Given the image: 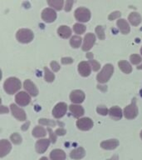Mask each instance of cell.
<instances>
[{
  "label": "cell",
  "instance_id": "cell-16",
  "mask_svg": "<svg viewBox=\"0 0 142 160\" xmlns=\"http://www.w3.org/2000/svg\"><path fill=\"white\" fill-rule=\"evenodd\" d=\"M50 144V139H40L36 142L35 148L38 153H43L47 151Z\"/></svg>",
  "mask_w": 142,
  "mask_h": 160
},
{
  "label": "cell",
  "instance_id": "cell-13",
  "mask_svg": "<svg viewBox=\"0 0 142 160\" xmlns=\"http://www.w3.org/2000/svg\"><path fill=\"white\" fill-rule=\"evenodd\" d=\"M78 72L82 77H88L92 72V66L88 62H81L78 64Z\"/></svg>",
  "mask_w": 142,
  "mask_h": 160
},
{
  "label": "cell",
  "instance_id": "cell-27",
  "mask_svg": "<svg viewBox=\"0 0 142 160\" xmlns=\"http://www.w3.org/2000/svg\"><path fill=\"white\" fill-rule=\"evenodd\" d=\"M47 2H48L50 7L53 8L56 10L62 9V7H63V3H64L62 0H49Z\"/></svg>",
  "mask_w": 142,
  "mask_h": 160
},
{
  "label": "cell",
  "instance_id": "cell-34",
  "mask_svg": "<svg viewBox=\"0 0 142 160\" xmlns=\"http://www.w3.org/2000/svg\"><path fill=\"white\" fill-rule=\"evenodd\" d=\"M130 60L132 64H138L141 62V57L138 54H132L130 57Z\"/></svg>",
  "mask_w": 142,
  "mask_h": 160
},
{
  "label": "cell",
  "instance_id": "cell-39",
  "mask_svg": "<svg viewBox=\"0 0 142 160\" xmlns=\"http://www.w3.org/2000/svg\"><path fill=\"white\" fill-rule=\"evenodd\" d=\"M121 12H119V11H115V12H111V13L109 15L108 18H109V20H114L116 19V18H119L121 17Z\"/></svg>",
  "mask_w": 142,
  "mask_h": 160
},
{
  "label": "cell",
  "instance_id": "cell-38",
  "mask_svg": "<svg viewBox=\"0 0 142 160\" xmlns=\"http://www.w3.org/2000/svg\"><path fill=\"white\" fill-rule=\"evenodd\" d=\"M47 131L49 132L50 141H51L52 143H55V142H56V140H57V134L52 132V130L50 128H47Z\"/></svg>",
  "mask_w": 142,
  "mask_h": 160
},
{
  "label": "cell",
  "instance_id": "cell-35",
  "mask_svg": "<svg viewBox=\"0 0 142 160\" xmlns=\"http://www.w3.org/2000/svg\"><path fill=\"white\" fill-rule=\"evenodd\" d=\"M97 111L99 114L103 115V116L109 114V110L107 109V108L105 107V106H98L97 108Z\"/></svg>",
  "mask_w": 142,
  "mask_h": 160
},
{
  "label": "cell",
  "instance_id": "cell-8",
  "mask_svg": "<svg viewBox=\"0 0 142 160\" xmlns=\"http://www.w3.org/2000/svg\"><path fill=\"white\" fill-rule=\"evenodd\" d=\"M77 126L80 130L88 131L93 127V122L89 118H82L77 120Z\"/></svg>",
  "mask_w": 142,
  "mask_h": 160
},
{
  "label": "cell",
  "instance_id": "cell-20",
  "mask_svg": "<svg viewBox=\"0 0 142 160\" xmlns=\"http://www.w3.org/2000/svg\"><path fill=\"white\" fill-rule=\"evenodd\" d=\"M69 109L75 118L82 117V115L84 114V108L80 105H70Z\"/></svg>",
  "mask_w": 142,
  "mask_h": 160
},
{
  "label": "cell",
  "instance_id": "cell-19",
  "mask_svg": "<svg viewBox=\"0 0 142 160\" xmlns=\"http://www.w3.org/2000/svg\"><path fill=\"white\" fill-rule=\"evenodd\" d=\"M50 158L52 160H65L66 153L62 149H54L50 153Z\"/></svg>",
  "mask_w": 142,
  "mask_h": 160
},
{
  "label": "cell",
  "instance_id": "cell-48",
  "mask_svg": "<svg viewBox=\"0 0 142 160\" xmlns=\"http://www.w3.org/2000/svg\"><path fill=\"white\" fill-rule=\"evenodd\" d=\"M140 138H141V139H142V131L140 132Z\"/></svg>",
  "mask_w": 142,
  "mask_h": 160
},
{
  "label": "cell",
  "instance_id": "cell-4",
  "mask_svg": "<svg viewBox=\"0 0 142 160\" xmlns=\"http://www.w3.org/2000/svg\"><path fill=\"white\" fill-rule=\"evenodd\" d=\"M124 116L127 119H133L138 115V108L136 105V99H132L131 103L124 108Z\"/></svg>",
  "mask_w": 142,
  "mask_h": 160
},
{
  "label": "cell",
  "instance_id": "cell-12",
  "mask_svg": "<svg viewBox=\"0 0 142 160\" xmlns=\"http://www.w3.org/2000/svg\"><path fill=\"white\" fill-rule=\"evenodd\" d=\"M23 88H24V89L31 96H32V97H36L38 94V89H37V88L36 87V85L31 80H25L24 83H23Z\"/></svg>",
  "mask_w": 142,
  "mask_h": 160
},
{
  "label": "cell",
  "instance_id": "cell-25",
  "mask_svg": "<svg viewBox=\"0 0 142 160\" xmlns=\"http://www.w3.org/2000/svg\"><path fill=\"white\" fill-rule=\"evenodd\" d=\"M118 66L121 68L122 72H125V73H126V74H129L132 71V68L130 66L129 62H127V61H125V60H122V61H120L118 62Z\"/></svg>",
  "mask_w": 142,
  "mask_h": 160
},
{
  "label": "cell",
  "instance_id": "cell-32",
  "mask_svg": "<svg viewBox=\"0 0 142 160\" xmlns=\"http://www.w3.org/2000/svg\"><path fill=\"white\" fill-rule=\"evenodd\" d=\"M10 139H11V141H12L14 144H20V143L22 142V137H21L17 132L12 133V134L10 136Z\"/></svg>",
  "mask_w": 142,
  "mask_h": 160
},
{
  "label": "cell",
  "instance_id": "cell-17",
  "mask_svg": "<svg viewBox=\"0 0 142 160\" xmlns=\"http://www.w3.org/2000/svg\"><path fill=\"white\" fill-rule=\"evenodd\" d=\"M119 145V141L117 139H109L106 140V141H103L101 143V147L103 148V149L107 150H112L116 148Z\"/></svg>",
  "mask_w": 142,
  "mask_h": 160
},
{
  "label": "cell",
  "instance_id": "cell-41",
  "mask_svg": "<svg viewBox=\"0 0 142 160\" xmlns=\"http://www.w3.org/2000/svg\"><path fill=\"white\" fill-rule=\"evenodd\" d=\"M73 62V59L72 58L67 57V58H62V64H71Z\"/></svg>",
  "mask_w": 142,
  "mask_h": 160
},
{
  "label": "cell",
  "instance_id": "cell-37",
  "mask_svg": "<svg viewBox=\"0 0 142 160\" xmlns=\"http://www.w3.org/2000/svg\"><path fill=\"white\" fill-rule=\"evenodd\" d=\"M73 3H74V1H72V0H67L66 2H65V11L66 12L71 11Z\"/></svg>",
  "mask_w": 142,
  "mask_h": 160
},
{
  "label": "cell",
  "instance_id": "cell-28",
  "mask_svg": "<svg viewBox=\"0 0 142 160\" xmlns=\"http://www.w3.org/2000/svg\"><path fill=\"white\" fill-rule=\"evenodd\" d=\"M82 40V38L79 37V36H73L71 38V40H70V44H71L72 48H79L81 46Z\"/></svg>",
  "mask_w": 142,
  "mask_h": 160
},
{
  "label": "cell",
  "instance_id": "cell-49",
  "mask_svg": "<svg viewBox=\"0 0 142 160\" xmlns=\"http://www.w3.org/2000/svg\"><path fill=\"white\" fill-rule=\"evenodd\" d=\"M140 53H141V55H142V48H141V49H140Z\"/></svg>",
  "mask_w": 142,
  "mask_h": 160
},
{
  "label": "cell",
  "instance_id": "cell-36",
  "mask_svg": "<svg viewBox=\"0 0 142 160\" xmlns=\"http://www.w3.org/2000/svg\"><path fill=\"white\" fill-rule=\"evenodd\" d=\"M89 63L92 66V68L93 69V71H98L100 69V63L96 60H90Z\"/></svg>",
  "mask_w": 142,
  "mask_h": 160
},
{
  "label": "cell",
  "instance_id": "cell-1",
  "mask_svg": "<svg viewBox=\"0 0 142 160\" xmlns=\"http://www.w3.org/2000/svg\"><path fill=\"white\" fill-rule=\"evenodd\" d=\"M3 88L8 94H13L21 88V82L17 78H8L4 82Z\"/></svg>",
  "mask_w": 142,
  "mask_h": 160
},
{
  "label": "cell",
  "instance_id": "cell-24",
  "mask_svg": "<svg viewBox=\"0 0 142 160\" xmlns=\"http://www.w3.org/2000/svg\"><path fill=\"white\" fill-rule=\"evenodd\" d=\"M128 20L133 26H138L141 22V16L138 12H131L128 17Z\"/></svg>",
  "mask_w": 142,
  "mask_h": 160
},
{
  "label": "cell",
  "instance_id": "cell-7",
  "mask_svg": "<svg viewBox=\"0 0 142 160\" xmlns=\"http://www.w3.org/2000/svg\"><path fill=\"white\" fill-rule=\"evenodd\" d=\"M42 18L46 22H54L57 18V12L55 10L51 8H45L42 12Z\"/></svg>",
  "mask_w": 142,
  "mask_h": 160
},
{
  "label": "cell",
  "instance_id": "cell-2",
  "mask_svg": "<svg viewBox=\"0 0 142 160\" xmlns=\"http://www.w3.org/2000/svg\"><path fill=\"white\" fill-rule=\"evenodd\" d=\"M113 72H114V67H113V65L110 64V63L106 64L103 67L102 71L97 74V81L101 82V83L107 82L110 80V78H111Z\"/></svg>",
  "mask_w": 142,
  "mask_h": 160
},
{
  "label": "cell",
  "instance_id": "cell-40",
  "mask_svg": "<svg viewBox=\"0 0 142 160\" xmlns=\"http://www.w3.org/2000/svg\"><path fill=\"white\" fill-rule=\"evenodd\" d=\"M51 68L53 70V72H57L60 69V65L56 61H52V62H51Z\"/></svg>",
  "mask_w": 142,
  "mask_h": 160
},
{
  "label": "cell",
  "instance_id": "cell-11",
  "mask_svg": "<svg viewBox=\"0 0 142 160\" xmlns=\"http://www.w3.org/2000/svg\"><path fill=\"white\" fill-rule=\"evenodd\" d=\"M15 101L20 106H27L31 102V98L27 92H19L15 97Z\"/></svg>",
  "mask_w": 142,
  "mask_h": 160
},
{
  "label": "cell",
  "instance_id": "cell-30",
  "mask_svg": "<svg viewBox=\"0 0 142 160\" xmlns=\"http://www.w3.org/2000/svg\"><path fill=\"white\" fill-rule=\"evenodd\" d=\"M73 30L77 34H82L86 31V26L82 24V23H76L73 26Z\"/></svg>",
  "mask_w": 142,
  "mask_h": 160
},
{
  "label": "cell",
  "instance_id": "cell-23",
  "mask_svg": "<svg viewBox=\"0 0 142 160\" xmlns=\"http://www.w3.org/2000/svg\"><path fill=\"white\" fill-rule=\"evenodd\" d=\"M109 114L115 120H120L122 118L123 112H122V110L119 107L114 106V107L111 108L109 109Z\"/></svg>",
  "mask_w": 142,
  "mask_h": 160
},
{
  "label": "cell",
  "instance_id": "cell-9",
  "mask_svg": "<svg viewBox=\"0 0 142 160\" xmlns=\"http://www.w3.org/2000/svg\"><path fill=\"white\" fill-rule=\"evenodd\" d=\"M10 109L12 112V114L13 117H15L17 120L19 121H25L27 117H26V113H25L24 110L22 109L18 108L16 104H12L10 105Z\"/></svg>",
  "mask_w": 142,
  "mask_h": 160
},
{
  "label": "cell",
  "instance_id": "cell-21",
  "mask_svg": "<svg viewBox=\"0 0 142 160\" xmlns=\"http://www.w3.org/2000/svg\"><path fill=\"white\" fill-rule=\"evenodd\" d=\"M85 155H86V151H85L84 148L79 147L76 149L72 150L70 153V157L72 159H81V158L85 157Z\"/></svg>",
  "mask_w": 142,
  "mask_h": 160
},
{
  "label": "cell",
  "instance_id": "cell-31",
  "mask_svg": "<svg viewBox=\"0 0 142 160\" xmlns=\"http://www.w3.org/2000/svg\"><path fill=\"white\" fill-rule=\"evenodd\" d=\"M38 122L42 125H47L49 127H54L55 125L57 124V122L51 119H46V118H41L38 120Z\"/></svg>",
  "mask_w": 142,
  "mask_h": 160
},
{
  "label": "cell",
  "instance_id": "cell-42",
  "mask_svg": "<svg viewBox=\"0 0 142 160\" xmlns=\"http://www.w3.org/2000/svg\"><path fill=\"white\" fill-rule=\"evenodd\" d=\"M66 130L64 129V128H57V130H56V132H55V133L57 135H60V136H63V135L66 134Z\"/></svg>",
  "mask_w": 142,
  "mask_h": 160
},
{
  "label": "cell",
  "instance_id": "cell-26",
  "mask_svg": "<svg viewBox=\"0 0 142 160\" xmlns=\"http://www.w3.org/2000/svg\"><path fill=\"white\" fill-rule=\"evenodd\" d=\"M32 135L35 138H42L46 136V130L42 127L37 126L32 130Z\"/></svg>",
  "mask_w": 142,
  "mask_h": 160
},
{
  "label": "cell",
  "instance_id": "cell-15",
  "mask_svg": "<svg viewBox=\"0 0 142 160\" xmlns=\"http://www.w3.org/2000/svg\"><path fill=\"white\" fill-rule=\"evenodd\" d=\"M12 149V145L9 141L6 139H2L0 141V157L3 158L4 156L9 153Z\"/></svg>",
  "mask_w": 142,
  "mask_h": 160
},
{
  "label": "cell",
  "instance_id": "cell-29",
  "mask_svg": "<svg viewBox=\"0 0 142 160\" xmlns=\"http://www.w3.org/2000/svg\"><path fill=\"white\" fill-rule=\"evenodd\" d=\"M44 78L45 80L48 82H53V80L55 78V75L52 72H51L49 68H47V67L44 68Z\"/></svg>",
  "mask_w": 142,
  "mask_h": 160
},
{
  "label": "cell",
  "instance_id": "cell-46",
  "mask_svg": "<svg viewBox=\"0 0 142 160\" xmlns=\"http://www.w3.org/2000/svg\"><path fill=\"white\" fill-rule=\"evenodd\" d=\"M40 160H48V159H47V158H46V157H42V158H40Z\"/></svg>",
  "mask_w": 142,
  "mask_h": 160
},
{
  "label": "cell",
  "instance_id": "cell-45",
  "mask_svg": "<svg viewBox=\"0 0 142 160\" xmlns=\"http://www.w3.org/2000/svg\"><path fill=\"white\" fill-rule=\"evenodd\" d=\"M87 58H88L90 60L93 59V54H92V53H91V52H89V53H87Z\"/></svg>",
  "mask_w": 142,
  "mask_h": 160
},
{
  "label": "cell",
  "instance_id": "cell-6",
  "mask_svg": "<svg viewBox=\"0 0 142 160\" xmlns=\"http://www.w3.org/2000/svg\"><path fill=\"white\" fill-rule=\"evenodd\" d=\"M67 111V105L65 102H59L57 103L52 109V115L54 116L56 118H62Z\"/></svg>",
  "mask_w": 142,
  "mask_h": 160
},
{
  "label": "cell",
  "instance_id": "cell-18",
  "mask_svg": "<svg viewBox=\"0 0 142 160\" xmlns=\"http://www.w3.org/2000/svg\"><path fill=\"white\" fill-rule=\"evenodd\" d=\"M116 24L118 26V28L120 29V31L123 34H128L130 31L129 23L126 22V20L123 19V18H119V20H117Z\"/></svg>",
  "mask_w": 142,
  "mask_h": 160
},
{
  "label": "cell",
  "instance_id": "cell-43",
  "mask_svg": "<svg viewBox=\"0 0 142 160\" xmlns=\"http://www.w3.org/2000/svg\"><path fill=\"white\" fill-rule=\"evenodd\" d=\"M0 112H1V113H7V112H8V109H7V108H5L3 105H2V106H1Z\"/></svg>",
  "mask_w": 142,
  "mask_h": 160
},
{
  "label": "cell",
  "instance_id": "cell-3",
  "mask_svg": "<svg viewBox=\"0 0 142 160\" xmlns=\"http://www.w3.org/2000/svg\"><path fill=\"white\" fill-rule=\"evenodd\" d=\"M33 37H34V35H33L32 30L27 29V28L19 29L16 34L17 41L22 43H28L33 39Z\"/></svg>",
  "mask_w": 142,
  "mask_h": 160
},
{
  "label": "cell",
  "instance_id": "cell-44",
  "mask_svg": "<svg viewBox=\"0 0 142 160\" xmlns=\"http://www.w3.org/2000/svg\"><path fill=\"white\" fill-rule=\"evenodd\" d=\"M29 124H30V122H27V123H26V124L22 125V129L23 130V131H24V130H26V129H27V128H28V126H29Z\"/></svg>",
  "mask_w": 142,
  "mask_h": 160
},
{
  "label": "cell",
  "instance_id": "cell-47",
  "mask_svg": "<svg viewBox=\"0 0 142 160\" xmlns=\"http://www.w3.org/2000/svg\"><path fill=\"white\" fill-rule=\"evenodd\" d=\"M137 68H138V69H142V64L140 65L139 67H137Z\"/></svg>",
  "mask_w": 142,
  "mask_h": 160
},
{
  "label": "cell",
  "instance_id": "cell-10",
  "mask_svg": "<svg viewBox=\"0 0 142 160\" xmlns=\"http://www.w3.org/2000/svg\"><path fill=\"white\" fill-rule=\"evenodd\" d=\"M96 42V36L92 32L87 33L84 38V42L82 45V50L83 51H89Z\"/></svg>",
  "mask_w": 142,
  "mask_h": 160
},
{
  "label": "cell",
  "instance_id": "cell-14",
  "mask_svg": "<svg viewBox=\"0 0 142 160\" xmlns=\"http://www.w3.org/2000/svg\"><path fill=\"white\" fill-rule=\"evenodd\" d=\"M70 99L74 103H82L85 99V93L82 90H73L70 94Z\"/></svg>",
  "mask_w": 142,
  "mask_h": 160
},
{
  "label": "cell",
  "instance_id": "cell-33",
  "mask_svg": "<svg viewBox=\"0 0 142 160\" xmlns=\"http://www.w3.org/2000/svg\"><path fill=\"white\" fill-rule=\"evenodd\" d=\"M96 32H97V37L99 38L100 40H104L106 36H105V32H104V28L102 26H97L96 28Z\"/></svg>",
  "mask_w": 142,
  "mask_h": 160
},
{
  "label": "cell",
  "instance_id": "cell-5",
  "mask_svg": "<svg viewBox=\"0 0 142 160\" xmlns=\"http://www.w3.org/2000/svg\"><path fill=\"white\" fill-rule=\"evenodd\" d=\"M74 13L76 19L79 22H88L91 18V12L86 8H78L75 10Z\"/></svg>",
  "mask_w": 142,
  "mask_h": 160
},
{
  "label": "cell",
  "instance_id": "cell-22",
  "mask_svg": "<svg viewBox=\"0 0 142 160\" xmlns=\"http://www.w3.org/2000/svg\"><path fill=\"white\" fill-rule=\"evenodd\" d=\"M57 33L62 38H68L72 35V30L68 26H60L57 29Z\"/></svg>",
  "mask_w": 142,
  "mask_h": 160
}]
</instances>
